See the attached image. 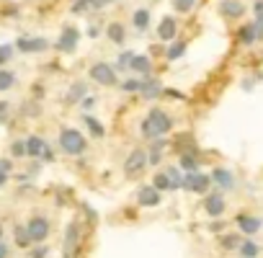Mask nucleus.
Masks as SVG:
<instances>
[{
    "label": "nucleus",
    "instance_id": "19",
    "mask_svg": "<svg viewBox=\"0 0 263 258\" xmlns=\"http://www.w3.org/2000/svg\"><path fill=\"white\" fill-rule=\"evenodd\" d=\"M258 36H256V26L253 23H248V26H240L238 28V41L240 44H245V47H248V44H253Z\"/></svg>",
    "mask_w": 263,
    "mask_h": 258
},
{
    "label": "nucleus",
    "instance_id": "15",
    "mask_svg": "<svg viewBox=\"0 0 263 258\" xmlns=\"http://www.w3.org/2000/svg\"><path fill=\"white\" fill-rule=\"evenodd\" d=\"M139 93H142L147 101H155L158 96H163V85H160V80H155V78H145L142 88H139Z\"/></svg>",
    "mask_w": 263,
    "mask_h": 258
},
{
    "label": "nucleus",
    "instance_id": "11",
    "mask_svg": "<svg viewBox=\"0 0 263 258\" xmlns=\"http://www.w3.org/2000/svg\"><path fill=\"white\" fill-rule=\"evenodd\" d=\"M15 47H18L23 54H34V52H44L46 47H49V41H46V39H28V36H21L18 41H15Z\"/></svg>",
    "mask_w": 263,
    "mask_h": 258
},
{
    "label": "nucleus",
    "instance_id": "44",
    "mask_svg": "<svg viewBox=\"0 0 263 258\" xmlns=\"http://www.w3.org/2000/svg\"><path fill=\"white\" fill-rule=\"evenodd\" d=\"M0 258H8V246L5 243H0Z\"/></svg>",
    "mask_w": 263,
    "mask_h": 258
},
{
    "label": "nucleus",
    "instance_id": "37",
    "mask_svg": "<svg viewBox=\"0 0 263 258\" xmlns=\"http://www.w3.org/2000/svg\"><path fill=\"white\" fill-rule=\"evenodd\" d=\"M88 5H90V0H75V3H72V13H85L88 10Z\"/></svg>",
    "mask_w": 263,
    "mask_h": 258
},
{
    "label": "nucleus",
    "instance_id": "39",
    "mask_svg": "<svg viewBox=\"0 0 263 258\" xmlns=\"http://www.w3.org/2000/svg\"><path fill=\"white\" fill-rule=\"evenodd\" d=\"M108 3H114V0H90V5H93V8H106Z\"/></svg>",
    "mask_w": 263,
    "mask_h": 258
},
{
    "label": "nucleus",
    "instance_id": "36",
    "mask_svg": "<svg viewBox=\"0 0 263 258\" xmlns=\"http://www.w3.org/2000/svg\"><path fill=\"white\" fill-rule=\"evenodd\" d=\"M10 57H13V47L10 44H3V47H0V65H5Z\"/></svg>",
    "mask_w": 263,
    "mask_h": 258
},
{
    "label": "nucleus",
    "instance_id": "32",
    "mask_svg": "<svg viewBox=\"0 0 263 258\" xmlns=\"http://www.w3.org/2000/svg\"><path fill=\"white\" fill-rule=\"evenodd\" d=\"M183 52H186V44H183V41H176L173 47L165 52V57H168V59H178V57H183Z\"/></svg>",
    "mask_w": 263,
    "mask_h": 258
},
{
    "label": "nucleus",
    "instance_id": "8",
    "mask_svg": "<svg viewBox=\"0 0 263 258\" xmlns=\"http://www.w3.org/2000/svg\"><path fill=\"white\" fill-rule=\"evenodd\" d=\"M77 39H80V31H77L75 26H65L62 28V34H59V39H57V49L59 52H75Z\"/></svg>",
    "mask_w": 263,
    "mask_h": 258
},
{
    "label": "nucleus",
    "instance_id": "41",
    "mask_svg": "<svg viewBox=\"0 0 263 258\" xmlns=\"http://www.w3.org/2000/svg\"><path fill=\"white\" fill-rule=\"evenodd\" d=\"M253 10H256V16H263V0H256Z\"/></svg>",
    "mask_w": 263,
    "mask_h": 258
},
{
    "label": "nucleus",
    "instance_id": "42",
    "mask_svg": "<svg viewBox=\"0 0 263 258\" xmlns=\"http://www.w3.org/2000/svg\"><path fill=\"white\" fill-rule=\"evenodd\" d=\"M5 116H8V103L0 101V119H5Z\"/></svg>",
    "mask_w": 263,
    "mask_h": 258
},
{
    "label": "nucleus",
    "instance_id": "24",
    "mask_svg": "<svg viewBox=\"0 0 263 258\" xmlns=\"http://www.w3.org/2000/svg\"><path fill=\"white\" fill-rule=\"evenodd\" d=\"M83 121H85V127L90 129V134H93V137H103V134H106V129H103V124H101V121H96V119H93V116H83Z\"/></svg>",
    "mask_w": 263,
    "mask_h": 258
},
{
    "label": "nucleus",
    "instance_id": "26",
    "mask_svg": "<svg viewBox=\"0 0 263 258\" xmlns=\"http://www.w3.org/2000/svg\"><path fill=\"white\" fill-rule=\"evenodd\" d=\"M85 93H88V85L85 83H75L70 88V93H67V103H75L77 98H85Z\"/></svg>",
    "mask_w": 263,
    "mask_h": 258
},
{
    "label": "nucleus",
    "instance_id": "10",
    "mask_svg": "<svg viewBox=\"0 0 263 258\" xmlns=\"http://www.w3.org/2000/svg\"><path fill=\"white\" fill-rule=\"evenodd\" d=\"M235 222H238V227H240L243 235H256L261 227H263V220H261V217H253V215H238Z\"/></svg>",
    "mask_w": 263,
    "mask_h": 258
},
{
    "label": "nucleus",
    "instance_id": "4",
    "mask_svg": "<svg viewBox=\"0 0 263 258\" xmlns=\"http://www.w3.org/2000/svg\"><path fill=\"white\" fill-rule=\"evenodd\" d=\"M209 186H212V176L196 171V173H186V176H183V186H181V189L191 191V194H207Z\"/></svg>",
    "mask_w": 263,
    "mask_h": 258
},
{
    "label": "nucleus",
    "instance_id": "29",
    "mask_svg": "<svg viewBox=\"0 0 263 258\" xmlns=\"http://www.w3.org/2000/svg\"><path fill=\"white\" fill-rule=\"evenodd\" d=\"M13 83H15L13 70H0V90H8Z\"/></svg>",
    "mask_w": 263,
    "mask_h": 258
},
{
    "label": "nucleus",
    "instance_id": "35",
    "mask_svg": "<svg viewBox=\"0 0 263 258\" xmlns=\"http://www.w3.org/2000/svg\"><path fill=\"white\" fill-rule=\"evenodd\" d=\"M139 88H142V83H139V80H124V83H121V90H124V93H137Z\"/></svg>",
    "mask_w": 263,
    "mask_h": 258
},
{
    "label": "nucleus",
    "instance_id": "43",
    "mask_svg": "<svg viewBox=\"0 0 263 258\" xmlns=\"http://www.w3.org/2000/svg\"><path fill=\"white\" fill-rule=\"evenodd\" d=\"M0 171H3V173H10V160H0Z\"/></svg>",
    "mask_w": 263,
    "mask_h": 258
},
{
    "label": "nucleus",
    "instance_id": "27",
    "mask_svg": "<svg viewBox=\"0 0 263 258\" xmlns=\"http://www.w3.org/2000/svg\"><path fill=\"white\" fill-rule=\"evenodd\" d=\"M240 243H243L240 235H222V238H220V246H222L225 251H235V248H240Z\"/></svg>",
    "mask_w": 263,
    "mask_h": 258
},
{
    "label": "nucleus",
    "instance_id": "34",
    "mask_svg": "<svg viewBox=\"0 0 263 258\" xmlns=\"http://www.w3.org/2000/svg\"><path fill=\"white\" fill-rule=\"evenodd\" d=\"M10 155H13V158H26V142L15 140V142L10 145Z\"/></svg>",
    "mask_w": 263,
    "mask_h": 258
},
{
    "label": "nucleus",
    "instance_id": "13",
    "mask_svg": "<svg viewBox=\"0 0 263 258\" xmlns=\"http://www.w3.org/2000/svg\"><path fill=\"white\" fill-rule=\"evenodd\" d=\"M137 202L142 207H158L160 204V191L152 189V186H142L137 191Z\"/></svg>",
    "mask_w": 263,
    "mask_h": 258
},
{
    "label": "nucleus",
    "instance_id": "2",
    "mask_svg": "<svg viewBox=\"0 0 263 258\" xmlns=\"http://www.w3.org/2000/svg\"><path fill=\"white\" fill-rule=\"evenodd\" d=\"M59 147H62V153H67V155H83L88 142L83 137V132H77V129H62L59 132Z\"/></svg>",
    "mask_w": 263,
    "mask_h": 258
},
{
    "label": "nucleus",
    "instance_id": "16",
    "mask_svg": "<svg viewBox=\"0 0 263 258\" xmlns=\"http://www.w3.org/2000/svg\"><path fill=\"white\" fill-rule=\"evenodd\" d=\"M46 150H49V147H46V142L41 137H36V134L26 140V155H31V158H44Z\"/></svg>",
    "mask_w": 263,
    "mask_h": 258
},
{
    "label": "nucleus",
    "instance_id": "30",
    "mask_svg": "<svg viewBox=\"0 0 263 258\" xmlns=\"http://www.w3.org/2000/svg\"><path fill=\"white\" fill-rule=\"evenodd\" d=\"M165 176L170 178V186H173V189H181V186H183V176H181L178 168H168Z\"/></svg>",
    "mask_w": 263,
    "mask_h": 258
},
{
    "label": "nucleus",
    "instance_id": "28",
    "mask_svg": "<svg viewBox=\"0 0 263 258\" xmlns=\"http://www.w3.org/2000/svg\"><path fill=\"white\" fill-rule=\"evenodd\" d=\"M152 189H158V191H170L173 186H170V178H168L165 173H158V176H155V181H152Z\"/></svg>",
    "mask_w": 263,
    "mask_h": 258
},
{
    "label": "nucleus",
    "instance_id": "12",
    "mask_svg": "<svg viewBox=\"0 0 263 258\" xmlns=\"http://www.w3.org/2000/svg\"><path fill=\"white\" fill-rule=\"evenodd\" d=\"M212 184H217L222 191H230V189H235V176L227 168H214L212 171Z\"/></svg>",
    "mask_w": 263,
    "mask_h": 258
},
{
    "label": "nucleus",
    "instance_id": "23",
    "mask_svg": "<svg viewBox=\"0 0 263 258\" xmlns=\"http://www.w3.org/2000/svg\"><path fill=\"white\" fill-rule=\"evenodd\" d=\"M106 34H108V39H111L114 44H124V39H127V34H124V26H121V23H111Z\"/></svg>",
    "mask_w": 263,
    "mask_h": 258
},
{
    "label": "nucleus",
    "instance_id": "40",
    "mask_svg": "<svg viewBox=\"0 0 263 258\" xmlns=\"http://www.w3.org/2000/svg\"><path fill=\"white\" fill-rule=\"evenodd\" d=\"M31 258H46V248L41 246V248H36L34 253H31Z\"/></svg>",
    "mask_w": 263,
    "mask_h": 258
},
{
    "label": "nucleus",
    "instance_id": "5",
    "mask_svg": "<svg viewBox=\"0 0 263 258\" xmlns=\"http://www.w3.org/2000/svg\"><path fill=\"white\" fill-rule=\"evenodd\" d=\"M26 233L31 238V243H44L49 238V220L46 217H31L26 225Z\"/></svg>",
    "mask_w": 263,
    "mask_h": 258
},
{
    "label": "nucleus",
    "instance_id": "9",
    "mask_svg": "<svg viewBox=\"0 0 263 258\" xmlns=\"http://www.w3.org/2000/svg\"><path fill=\"white\" fill-rule=\"evenodd\" d=\"M225 196L220 194V191H214V194H207V199H204V212H207V215L209 217H222L225 215Z\"/></svg>",
    "mask_w": 263,
    "mask_h": 258
},
{
    "label": "nucleus",
    "instance_id": "31",
    "mask_svg": "<svg viewBox=\"0 0 263 258\" xmlns=\"http://www.w3.org/2000/svg\"><path fill=\"white\" fill-rule=\"evenodd\" d=\"M132 59H134V52H121V54H119V59H116V67H114V70H124V67L129 70Z\"/></svg>",
    "mask_w": 263,
    "mask_h": 258
},
{
    "label": "nucleus",
    "instance_id": "1",
    "mask_svg": "<svg viewBox=\"0 0 263 258\" xmlns=\"http://www.w3.org/2000/svg\"><path fill=\"white\" fill-rule=\"evenodd\" d=\"M142 137L145 140H163L165 134L173 129V119H170L163 109H152L145 119H142Z\"/></svg>",
    "mask_w": 263,
    "mask_h": 258
},
{
    "label": "nucleus",
    "instance_id": "22",
    "mask_svg": "<svg viewBox=\"0 0 263 258\" xmlns=\"http://www.w3.org/2000/svg\"><path fill=\"white\" fill-rule=\"evenodd\" d=\"M134 26L139 28V31H145V28L150 26V10L147 8H137L134 10Z\"/></svg>",
    "mask_w": 263,
    "mask_h": 258
},
{
    "label": "nucleus",
    "instance_id": "14",
    "mask_svg": "<svg viewBox=\"0 0 263 258\" xmlns=\"http://www.w3.org/2000/svg\"><path fill=\"white\" fill-rule=\"evenodd\" d=\"M176 31H178V23H176V18H170V16H165L160 21V26H158V36L163 41H173L176 39Z\"/></svg>",
    "mask_w": 263,
    "mask_h": 258
},
{
    "label": "nucleus",
    "instance_id": "17",
    "mask_svg": "<svg viewBox=\"0 0 263 258\" xmlns=\"http://www.w3.org/2000/svg\"><path fill=\"white\" fill-rule=\"evenodd\" d=\"M220 10H222V16H227V18H240L245 13V5L240 3V0H222Z\"/></svg>",
    "mask_w": 263,
    "mask_h": 258
},
{
    "label": "nucleus",
    "instance_id": "46",
    "mask_svg": "<svg viewBox=\"0 0 263 258\" xmlns=\"http://www.w3.org/2000/svg\"><path fill=\"white\" fill-rule=\"evenodd\" d=\"M0 243H3V227H0Z\"/></svg>",
    "mask_w": 263,
    "mask_h": 258
},
{
    "label": "nucleus",
    "instance_id": "38",
    "mask_svg": "<svg viewBox=\"0 0 263 258\" xmlns=\"http://www.w3.org/2000/svg\"><path fill=\"white\" fill-rule=\"evenodd\" d=\"M253 26H256V36L263 39V16H256V23Z\"/></svg>",
    "mask_w": 263,
    "mask_h": 258
},
{
    "label": "nucleus",
    "instance_id": "18",
    "mask_svg": "<svg viewBox=\"0 0 263 258\" xmlns=\"http://www.w3.org/2000/svg\"><path fill=\"white\" fill-rule=\"evenodd\" d=\"M129 70L132 72H142L145 78L152 72V59L147 57V54H134V59H132V65H129Z\"/></svg>",
    "mask_w": 263,
    "mask_h": 258
},
{
    "label": "nucleus",
    "instance_id": "45",
    "mask_svg": "<svg viewBox=\"0 0 263 258\" xmlns=\"http://www.w3.org/2000/svg\"><path fill=\"white\" fill-rule=\"evenodd\" d=\"M5 184H8V173L0 171V186H5Z\"/></svg>",
    "mask_w": 263,
    "mask_h": 258
},
{
    "label": "nucleus",
    "instance_id": "7",
    "mask_svg": "<svg viewBox=\"0 0 263 258\" xmlns=\"http://www.w3.org/2000/svg\"><path fill=\"white\" fill-rule=\"evenodd\" d=\"M90 78L101 85H116V70L106 62H96L90 67Z\"/></svg>",
    "mask_w": 263,
    "mask_h": 258
},
{
    "label": "nucleus",
    "instance_id": "20",
    "mask_svg": "<svg viewBox=\"0 0 263 258\" xmlns=\"http://www.w3.org/2000/svg\"><path fill=\"white\" fill-rule=\"evenodd\" d=\"M13 235H15V246L18 248H28L31 246V238H28V233H26V225H15L13 227Z\"/></svg>",
    "mask_w": 263,
    "mask_h": 258
},
{
    "label": "nucleus",
    "instance_id": "21",
    "mask_svg": "<svg viewBox=\"0 0 263 258\" xmlns=\"http://www.w3.org/2000/svg\"><path fill=\"white\" fill-rule=\"evenodd\" d=\"M238 251H240V256H243V258H256V256L261 253L258 243H253V240H243Z\"/></svg>",
    "mask_w": 263,
    "mask_h": 258
},
{
    "label": "nucleus",
    "instance_id": "6",
    "mask_svg": "<svg viewBox=\"0 0 263 258\" xmlns=\"http://www.w3.org/2000/svg\"><path fill=\"white\" fill-rule=\"evenodd\" d=\"M145 165H147V150L137 147V150L129 153V158L124 160V173H127V176H137V173L145 171Z\"/></svg>",
    "mask_w": 263,
    "mask_h": 258
},
{
    "label": "nucleus",
    "instance_id": "25",
    "mask_svg": "<svg viewBox=\"0 0 263 258\" xmlns=\"http://www.w3.org/2000/svg\"><path fill=\"white\" fill-rule=\"evenodd\" d=\"M181 171L196 173V171H199V158H196V155H181Z\"/></svg>",
    "mask_w": 263,
    "mask_h": 258
},
{
    "label": "nucleus",
    "instance_id": "33",
    "mask_svg": "<svg viewBox=\"0 0 263 258\" xmlns=\"http://www.w3.org/2000/svg\"><path fill=\"white\" fill-rule=\"evenodd\" d=\"M194 5H196V0H173V8L178 13H189Z\"/></svg>",
    "mask_w": 263,
    "mask_h": 258
},
{
    "label": "nucleus",
    "instance_id": "3",
    "mask_svg": "<svg viewBox=\"0 0 263 258\" xmlns=\"http://www.w3.org/2000/svg\"><path fill=\"white\" fill-rule=\"evenodd\" d=\"M83 246V230L80 222L72 220L65 230V240H62V251H65V258H77V251Z\"/></svg>",
    "mask_w": 263,
    "mask_h": 258
}]
</instances>
